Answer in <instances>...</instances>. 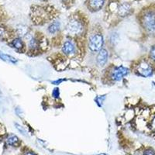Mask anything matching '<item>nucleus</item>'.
I'll list each match as a JSON object with an SVG mask.
<instances>
[{"instance_id": "4468645a", "label": "nucleus", "mask_w": 155, "mask_h": 155, "mask_svg": "<svg viewBox=\"0 0 155 155\" xmlns=\"http://www.w3.org/2000/svg\"><path fill=\"white\" fill-rule=\"evenodd\" d=\"M16 33H17V37H21V38L25 39L29 34H30V30L26 26L23 25H19V27L16 28Z\"/></svg>"}, {"instance_id": "7ed1b4c3", "label": "nucleus", "mask_w": 155, "mask_h": 155, "mask_svg": "<svg viewBox=\"0 0 155 155\" xmlns=\"http://www.w3.org/2000/svg\"><path fill=\"white\" fill-rule=\"evenodd\" d=\"M133 71L136 74L142 78H150L154 74L155 65L148 58L140 59L133 66Z\"/></svg>"}, {"instance_id": "f257e3e1", "label": "nucleus", "mask_w": 155, "mask_h": 155, "mask_svg": "<svg viewBox=\"0 0 155 155\" xmlns=\"http://www.w3.org/2000/svg\"><path fill=\"white\" fill-rule=\"evenodd\" d=\"M61 52L68 59H74L81 54V47L78 40L67 36L61 44Z\"/></svg>"}, {"instance_id": "423d86ee", "label": "nucleus", "mask_w": 155, "mask_h": 155, "mask_svg": "<svg viewBox=\"0 0 155 155\" xmlns=\"http://www.w3.org/2000/svg\"><path fill=\"white\" fill-rule=\"evenodd\" d=\"M130 72V70L123 65L111 66L107 70V78L112 82H120Z\"/></svg>"}, {"instance_id": "20e7f679", "label": "nucleus", "mask_w": 155, "mask_h": 155, "mask_svg": "<svg viewBox=\"0 0 155 155\" xmlns=\"http://www.w3.org/2000/svg\"><path fill=\"white\" fill-rule=\"evenodd\" d=\"M105 38L104 36L100 32H94L89 34L87 40V48L90 52L97 54L102 48H104Z\"/></svg>"}, {"instance_id": "f03ea898", "label": "nucleus", "mask_w": 155, "mask_h": 155, "mask_svg": "<svg viewBox=\"0 0 155 155\" xmlns=\"http://www.w3.org/2000/svg\"><path fill=\"white\" fill-rule=\"evenodd\" d=\"M67 36L77 40L82 39L85 35V27L83 22L77 18L69 19L65 27Z\"/></svg>"}, {"instance_id": "a878e982", "label": "nucleus", "mask_w": 155, "mask_h": 155, "mask_svg": "<svg viewBox=\"0 0 155 155\" xmlns=\"http://www.w3.org/2000/svg\"><path fill=\"white\" fill-rule=\"evenodd\" d=\"M42 1H45V0H42Z\"/></svg>"}, {"instance_id": "b1692460", "label": "nucleus", "mask_w": 155, "mask_h": 155, "mask_svg": "<svg viewBox=\"0 0 155 155\" xmlns=\"http://www.w3.org/2000/svg\"><path fill=\"white\" fill-rule=\"evenodd\" d=\"M24 155H35V154H34L33 152H27V153H25Z\"/></svg>"}, {"instance_id": "393cba45", "label": "nucleus", "mask_w": 155, "mask_h": 155, "mask_svg": "<svg viewBox=\"0 0 155 155\" xmlns=\"http://www.w3.org/2000/svg\"><path fill=\"white\" fill-rule=\"evenodd\" d=\"M99 155H109V154H107V153H101V154H99Z\"/></svg>"}, {"instance_id": "6e6552de", "label": "nucleus", "mask_w": 155, "mask_h": 155, "mask_svg": "<svg viewBox=\"0 0 155 155\" xmlns=\"http://www.w3.org/2000/svg\"><path fill=\"white\" fill-rule=\"evenodd\" d=\"M109 59V52L106 48H102L96 54L95 57V64L97 67L103 68L107 65Z\"/></svg>"}, {"instance_id": "6ab92c4d", "label": "nucleus", "mask_w": 155, "mask_h": 155, "mask_svg": "<svg viewBox=\"0 0 155 155\" xmlns=\"http://www.w3.org/2000/svg\"><path fill=\"white\" fill-rule=\"evenodd\" d=\"M148 59H149V60H150L155 65V44L151 47L150 51H149Z\"/></svg>"}, {"instance_id": "39448f33", "label": "nucleus", "mask_w": 155, "mask_h": 155, "mask_svg": "<svg viewBox=\"0 0 155 155\" xmlns=\"http://www.w3.org/2000/svg\"><path fill=\"white\" fill-rule=\"evenodd\" d=\"M140 24L147 34L155 37V10H147L141 16Z\"/></svg>"}, {"instance_id": "ddd939ff", "label": "nucleus", "mask_w": 155, "mask_h": 155, "mask_svg": "<svg viewBox=\"0 0 155 155\" xmlns=\"http://www.w3.org/2000/svg\"><path fill=\"white\" fill-rule=\"evenodd\" d=\"M147 127L150 131L155 133V110L150 109V114L147 119Z\"/></svg>"}, {"instance_id": "4be33fe9", "label": "nucleus", "mask_w": 155, "mask_h": 155, "mask_svg": "<svg viewBox=\"0 0 155 155\" xmlns=\"http://www.w3.org/2000/svg\"><path fill=\"white\" fill-rule=\"evenodd\" d=\"M104 100H105V96H103V95H99V96H98L96 99H95V102H96L97 104L99 105V106H102Z\"/></svg>"}, {"instance_id": "a211bd4d", "label": "nucleus", "mask_w": 155, "mask_h": 155, "mask_svg": "<svg viewBox=\"0 0 155 155\" xmlns=\"http://www.w3.org/2000/svg\"><path fill=\"white\" fill-rule=\"evenodd\" d=\"M9 38V34L6 29L0 26V41H5Z\"/></svg>"}, {"instance_id": "f8f14e48", "label": "nucleus", "mask_w": 155, "mask_h": 155, "mask_svg": "<svg viewBox=\"0 0 155 155\" xmlns=\"http://www.w3.org/2000/svg\"><path fill=\"white\" fill-rule=\"evenodd\" d=\"M131 11V5L127 2H124L119 6L118 15L120 17H126L130 14Z\"/></svg>"}, {"instance_id": "0eeeda50", "label": "nucleus", "mask_w": 155, "mask_h": 155, "mask_svg": "<svg viewBox=\"0 0 155 155\" xmlns=\"http://www.w3.org/2000/svg\"><path fill=\"white\" fill-rule=\"evenodd\" d=\"M26 44H27V51L32 54H39V52L42 51L41 47V36L39 34H29L26 38Z\"/></svg>"}, {"instance_id": "9b49d317", "label": "nucleus", "mask_w": 155, "mask_h": 155, "mask_svg": "<svg viewBox=\"0 0 155 155\" xmlns=\"http://www.w3.org/2000/svg\"><path fill=\"white\" fill-rule=\"evenodd\" d=\"M105 0H88V7L93 12L99 11L103 7Z\"/></svg>"}, {"instance_id": "f3484780", "label": "nucleus", "mask_w": 155, "mask_h": 155, "mask_svg": "<svg viewBox=\"0 0 155 155\" xmlns=\"http://www.w3.org/2000/svg\"><path fill=\"white\" fill-rule=\"evenodd\" d=\"M0 59H2V61L5 62H8V63L10 64H16L18 62L17 59L14 57L11 56V55L7 54H5L3 52H0Z\"/></svg>"}, {"instance_id": "9d476101", "label": "nucleus", "mask_w": 155, "mask_h": 155, "mask_svg": "<svg viewBox=\"0 0 155 155\" xmlns=\"http://www.w3.org/2000/svg\"><path fill=\"white\" fill-rule=\"evenodd\" d=\"M61 30V22L59 20H54L50 23L47 29V31H48V34L51 37H57L60 34Z\"/></svg>"}, {"instance_id": "aec40b11", "label": "nucleus", "mask_w": 155, "mask_h": 155, "mask_svg": "<svg viewBox=\"0 0 155 155\" xmlns=\"http://www.w3.org/2000/svg\"><path fill=\"white\" fill-rule=\"evenodd\" d=\"M51 95H52V97H53L54 99H58L60 98V89L58 87L54 88L53 89V91H52V94Z\"/></svg>"}, {"instance_id": "412c9836", "label": "nucleus", "mask_w": 155, "mask_h": 155, "mask_svg": "<svg viewBox=\"0 0 155 155\" xmlns=\"http://www.w3.org/2000/svg\"><path fill=\"white\" fill-rule=\"evenodd\" d=\"M15 126H16V129L18 130V131L21 133L23 135H25V136L27 135V130H26V129H25L24 127H22V126H20L19 124H15Z\"/></svg>"}, {"instance_id": "2eb2a0df", "label": "nucleus", "mask_w": 155, "mask_h": 155, "mask_svg": "<svg viewBox=\"0 0 155 155\" xmlns=\"http://www.w3.org/2000/svg\"><path fill=\"white\" fill-rule=\"evenodd\" d=\"M5 142L8 145L12 147H18L20 143V141H19L18 137L14 134H10V135L6 137V140H5Z\"/></svg>"}, {"instance_id": "dca6fc26", "label": "nucleus", "mask_w": 155, "mask_h": 155, "mask_svg": "<svg viewBox=\"0 0 155 155\" xmlns=\"http://www.w3.org/2000/svg\"><path fill=\"white\" fill-rule=\"evenodd\" d=\"M135 110H134L133 108H129L127 109V110L125 111L124 114V120L127 122H130V121H132V120H134L135 118Z\"/></svg>"}, {"instance_id": "1a4fd4ad", "label": "nucleus", "mask_w": 155, "mask_h": 155, "mask_svg": "<svg viewBox=\"0 0 155 155\" xmlns=\"http://www.w3.org/2000/svg\"><path fill=\"white\" fill-rule=\"evenodd\" d=\"M10 46L13 49L19 52H25L27 51V44L23 38L19 37H16L12 39L10 41Z\"/></svg>"}, {"instance_id": "5701e85b", "label": "nucleus", "mask_w": 155, "mask_h": 155, "mask_svg": "<svg viewBox=\"0 0 155 155\" xmlns=\"http://www.w3.org/2000/svg\"><path fill=\"white\" fill-rule=\"evenodd\" d=\"M142 155H155V152L154 150H152V149H147V150H145L144 151H143V154Z\"/></svg>"}]
</instances>
